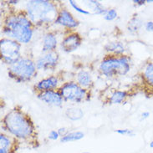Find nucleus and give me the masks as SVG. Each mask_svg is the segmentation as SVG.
I'll return each mask as SVG.
<instances>
[{"label": "nucleus", "instance_id": "f257e3e1", "mask_svg": "<svg viewBox=\"0 0 153 153\" xmlns=\"http://www.w3.org/2000/svg\"><path fill=\"white\" fill-rule=\"evenodd\" d=\"M1 129L3 132L12 136L31 148L39 146L36 126L30 115L19 105L12 108L3 116Z\"/></svg>", "mask_w": 153, "mask_h": 153}, {"label": "nucleus", "instance_id": "f03ea898", "mask_svg": "<svg viewBox=\"0 0 153 153\" xmlns=\"http://www.w3.org/2000/svg\"><path fill=\"white\" fill-rule=\"evenodd\" d=\"M1 29L4 37L16 40L22 45H27L33 40L36 29L25 10H13L4 16Z\"/></svg>", "mask_w": 153, "mask_h": 153}, {"label": "nucleus", "instance_id": "7ed1b4c3", "mask_svg": "<svg viewBox=\"0 0 153 153\" xmlns=\"http://www.w3.org/2000/svg\"><path fill=\"white\" fill-rule=\"evenodd\" d=\"M61 2L30 0L25 4V12L35 29H48L54 25Z\"/></svg>", "mask_w": 153, "mask_h": 153}, {"label": "nucleus", "instance_id": "20e7f679", "mask_svg": "<svg viewBox=\"0 0 153 153\" xmlns=\"http://www.w3.org/2000/svg\"><path fill=\"white\" fill-rule=\"evenodd\" d=\"M131 69V57L128 54H106L99 64L98 71L105 78H116L128 74Z\"/></svg>", "mask_w": 153, "mask_h": 153}, {"label": "nucleus", "instance_id": "39448f33", "mask_svg": "<svg viewBox=\"0 0 153 153\" xmlns=\"http://www.w3.org/2000/svg\"><path fill=\"white\" fill-rule=\"evenodd\" d=\"M38 71L35 60L29 55H23L16 62L8 66V77L18 84L32 81L37 76Z\"/></svg>", "mask_w": 153, "mask_h": 153}, {"label": "nucleus", "instance_id": "423d86ee", "mask_svg": "<svg viewBox=\"0 0 153 153\" xmlns=\"http://www.w3.org/2000/svg\"><path fill=\"white\" fill-rule=\"evenodd\" d=\"M65 102L82 104L91 100V91L81 87L75 80H67L59 88Z\"/></svg>", "mask_w": 153, "mask_h": 153}, {"label": "nucleus", "instance_id": "0eeeda50", "mask_svg": "<svg viewBox=\"0 0 153 153\" xmlns=\"http://www.w3.org/2000/svg\"><path fill=\"white\" fill-rule=\"evenodd\" d=\"M23 56L22 45L9 38L3 37L0 39L1 61L8 66L15 63Z\"/></svg>", "mask_w": 153, "mask_h": 153}, {"label": "nucleus", "instance_id": "6e6552de", "mask_svg": "<svg viewBox=\"0 0 153 153\" xmlns=\"http://www.w3.org/2000/svg\"><path fill=\"white\" fill-rule=\"evenodd\" d=\"M54 25L59 26L66 31H75V29L79 26V21L61 3L59 9L58 16Z\"/></svg>", "mask_w": 153, "mask_h": 153}, {"label": "nucleus", "instance_id": "1a4fd4ad", "mask_svg": "<svg viewBox=\"0 0 153 153\" xmlns=\"http://www.w3.org/2000/svg\"><path fill=\"white\" fill-rule=\"evenodd\" d=\"M82 36L76 31H66L62 40L59 42V49L66 54L75 52L81 46Z\"/></svg>", "mask_w": 153, "mask_h": 153}, {"label": "nucleus", "instance_id": "9d476101", "mask_svg": "<svg viewBox=\"0 0 153 153\" xmlns=\"http://www.w3.org/2000/svg\"><path fill=\"white\" fill-rule=\"evenodd\" d=\"M59 63V54L57 50L45 54H41L35 59L38 71H53L57 68Z\"/></svg>", "mask_w": 153, "mask_h": 153}, {"label": "nucleus", "instance_id": "9b49d317", "mask_svg": "<svg viewBox=\"0 0 153 153\" xmlns=\"http://www.w3.org/2000/svg\"><path fill=\"white\" fill-rule=\"evenodd\" d=\"M63 79L59 75H50L41 79L33 85V91L36 93L59 90L63 84Z\"/></svg>", "mask_w": 153, "mask_h": 153}, {"label": "nucleus", "instance_id": "f8f14e48", "mask_svg": "<svg viewBox=\"0 0 153 153\" xmlns=\"http://www.w3.org/2000/svg\"><path fill=\"white\" fill-rule=\"evenodd\" d=\"M36 96L40 101L50 106L61 107L65 103V100L59 90L36 93Z\"/></svg>", "mask_w": 153, "mask_h": 153}, {"label": "nucleus", "instance_id": "ddd939ff", "mask_svg": "<svg viewBox=\"0 0 153 153\" xmlns=\"http://www.w3.org/2000/svg\"><path fill=\"white\" fill-rule=\"evenodd\" d=\"M21 144L18 139L7 133H0V153H17Z\"/></svg>", "mask_w": 153, "mask_h": 153}, {"label": "nucleus", "instance_id": "4468645a", "mask_svg": "<svg viewBox=\"0 0 153 153\" xmlns=\"http://www.w3.org/2000/svg\"><path fill=\"white\" fill-rule=\"evenodd\" d=\"M58 46H59V42L55 31L48 30L43 34L41 39L42 54L56 51Z\"/></svg>", "mask_w": 153, "mask_h": 153}, {"label": "nucleus", "instance_id": "2eb2a0df", "mask_svg": "<svg viewBox=\"0 0 153 153\" xmlns=\"http://www.w3.org/2000/svg\"><path fill=\"white\" fill-rule=\"evenodd\" d=\"M75 81L83 88L91 91L95 86V82L93 79V76L90 71L86 70H80L75 75Z\"/></svg>", "mask_w": 153, "mask_h": 153}, {"label": "nucleus", "instance_id": "dca6fc26", "mask_svg": "<svg viewBox=\"0 0 153 153\" xmlns=\"http://www.w3.org/2000/svg\"><path fill=\"white\" fill-rule=\"evenodd\" d=\"M104 50L106 54H113V55L126 54V51L124 43L120 40L108 42L104 46Z\"/></svg>", "mask_w": 153, "mask_h": 153}, {"label": "nucleus", "instance_id": "f3484780", "mask_svg": "<svg viewBox=\"0 0 153 153\" xmlns=\"http://www.w3.org/2000/svg\"><path fill=\"white\" fill-rule=\"evenodd\" d=\"M129 92L127 91L113 90L107 97V103L111 105H120L123 104L129 97Z\"/></svg>", "mask_w": 153, "mask_h": 153}, {"label": "nucleus", "instance_id": "a211bd4d", "mask_svg": "<svg viewBox=\"0 0 153 153\" xmlns=\"http://www.w3.org/2000/svg\"><path fill=\"white\" fill-rule=\"evenodd\" d=\"M141 77L148 86L153 87V60L146 63L142 68Z\"/></svg>", "mask_w": 153, "mask_h": 153}, {"label": "nucleus", "instance_id": "6ab92c4d", "mask_svg": "<svg viewBox=\"0 0 153 153\" xmlns=\"http://www.w3.org/2000/svg\"><path fill=\"white\" fill-rule=\"evenodd\" d=\"M143 25L145 24L143 23V20L141 19V17L137 13H135L127 23V30L132 34L137 33L141 30V28L143 27Z\"/></svg>", "mask_w": 153, "mask_h": 153}, {"label": "nucleus", "instance_id": "aec40b11", "mask_svg": "<svg viewBox=\"0 0 153 153\" xmlns=\"http://www.w3.org/2000/svg\"><path fill=\"white\" fill-rule=\"evenodd\" d=\"M65 115L67 119L72 121H77V120H81L84 117V111L81 108L77 107V106H71L65 110Z\"/></svg>", "mask_w": 153, "mask_h": 153}, {"label": "nucleus", "instance_id": "412c9836", "mask_svg": "<svg viewBox=\"0 0 153 153\" xmlns=\"http://www.w3.org/2000/svg\"><path fill=\"white\" fill-rule=\"evenodd\" d=\"M86 4L87 7L93 12L92 14H95V15H102L103 16L107 10V8H105L103 4L96 0L87 1Z\"/></svg>", "mask_w": 153, "mask_h": 153}, {"label": "nucleus", "instance_id": "4be33fe9", "mask_svg": "<svg viewBox=\"0 0 153 153\" xmlns=\"http://www.w3.org/2000/svg\"><path fill=\"white\" fill-rule=\"evenodd\" d=\"M85 137V133L80 131H70L65 137H61L59 141L61 143H69V142H73V141H78L82 140Z\"/></svg>", "mask_w": 153, "mask_h": 153}, {"label": "nucleus", "instance_id": "5701e85b", "mask_svg": "<svg viewBox=\"0 0 153 153\" xmlns=\"http://www.w3.org/2000/svg\"><path fill=\"white\" fill-rule=\"evenodd\" d=\"M118 17V12L116 8H107L105 13L103 15L104 19L108 22H111L117 19Z\"/></svg>", "mask_w": 153, "mask_h": 153}, {"label": "nucleus", "instance_id": "b1692460", "mask_svg": "<svg viewBox=\"0 0 153 153\" xmlns=\"http://www.w3.org/2000/svg\"><path fill=\"white\" fill-rule=\"evenodd\" d=\"M69 4L71 6V8H73L75 11H76L79 13H80V14H83V15H91V13L89 11V10H87V9H85V8H81V7H79V4H77V2H75L74 0H70L69 1Z\"/></svg>", "mask_w": 153, "mask_h": 153}, {"label": "nucleus", "instance_id": "393cba45", "mask_svg": "<svg viewBox=\"0 0 153 153\" xmlns=\"http://www.w3.org/2000/svg\"><path fill=\"white\" fill-rule=\"evenodd\" d=\"M115 132L118 135L125 136V137H134L136 136V132L134 131V130H131V129H117V130H115Z\"/></svg>", "mask_w": 153, "mask_h": 153}, {"label": "nucleus", "instance_id": "a878e982", "mask_svg": "<svg viewBox=\"0 0 153 153\" xmlns=\"http://www.w3.org/2000/svg\"><path fill=\"white\" fill-rule=\"evenodd\" d=\"M48 139L50 140V141H58L59 139H60V136H59V134L58 131L56 130H52V131H50V133H49V135H48Z\"/></svg>", "mask_w": 153, "mask_h": 153}, {"label": "nucleus", "instance_id": "bb28decb", "mask_svg": "<svg viewBox=\"0 0 153 153\" xmlns=\"http://www.w3.org/2000/svg\"><path fill=\"white\" fill-rule=\"evenodd\" d=\"M144 27H145L146 31H147L149 33H153V21H147V22H146L145 25H144Z\"/></svg>", "mask_w": 153, "mask_h": 153}, {"label": "nucleus", "instance_id": "cd10ccee", "mask_svg": "<svg viewBox=\"0 0 153 153\" xmlns=\"http://www.w3.org/2000/svg\"><path fill=\"white\" fill-rule=\"evenodd\" d=\"M57 131H58L59 134V136H60V138L63 137H65V135H67L68 133L70 132L69 129L66 128V127H60V128H59Z\"/></svg>", "mask_w": 153, "mask_h": 153}, {"label": "nucleus", "instance_id": "c85d7f7f", "mask_svg": "<svg viewBox=\"0 0 153 153\" xmlns=\"http://www.w3.org/2000/svg\"><path fill=\"white\" fill-rule=\"evenodd\" d=\"M132 3L136 6H138V7H140V6H143V5H145L146 4V0H133Z\"/></svg>", "mask_w": 153, "mask_h": 153}, {"label": "nucleus", "instance_id": "c756f323", "mask_svg": "<svg viewBox=\"0 0 153 153\" xmlns=\"http://www.w3.org/2000/svg\"><path fill=\"white\" fill-rule=\"evenodd\" d=\"M151 116V113L149 111H143L141 115V120H145L148 119Z\"/></svg>", "mask_w": 153, "mask_h": 153}, {"label": "nucleus", "instance_id": "7c9ffc66", "mask_svg": "<svg viewBox=\"0 0 153 153\" xmlns=\"http://www.w3.org/2000/svg\"><path fill=\"white\" fill-rule=\"evenodd\" d=\"M8 3V4L10 6V5H16V4H19V1H15V0H9V1H8L7 2Z\"/></svg>", "mask_w": 153, "mask_h": 153}, {"label": "nucleus", "instance_id": "2f4dec72", "mask_svg": "<svg viewBox=\"0 0 153 153\" xmlns=\"http://www.w3.org/2000/svg\"><path fill=\"white\" fill-rule=\"evenodd\" d=\"M149 146H150V148H152V149H153V140H152V141H150Z\"/></svg>", "mask_w": 153, "mask_h": 153}, {"label": "nucleus", "instance_id": "473e14b6", "mask_svg": "<svg viewBox=\"0 0 153 153\" xmlns=\"http://www.w3.org/2000/svg\"><path fill=\"white\" fill-rule=\"evenodd\" d=\"M146 4H152L153 3V0H146Z\"/></svg>", "mask_w": 153, "mask_h": 153}, {"label": "nucleus", "instance_id": "72a5a7b5", "mask_svg": "<svg viewBox=\"0 0 153 153\" xmlns=\"http://www.w3.org/2000/svg\"><path fill=\"white\" fill-rule=\"evenodd\" d=\"M80 153H91V152H80Z\"/></svg>", "mask_w": 153, "mask_h": 153}]
</instances>
